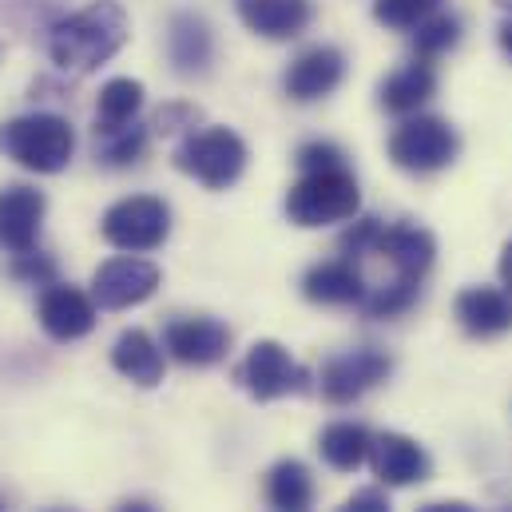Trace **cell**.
Returning a JSON list of instances; mask_svg holds the SVG:
<instances>
[{
    "mask_svg": "<svg viewBox=\"0 0 512 512\" xmlns=\"http://www.w3.org/2000/svg\"><path fill=\"white\" fill-rule=\"evenodd\" d=\"M128 44V12L116 0H92L88 8L48 24V60L64 72L88 76Z\"/></svg>",
    "mask_w": 512,
    "mask_h": 512,
    "instance_id": "1",
    "label": "cell"
},
{
    "mask_svg": "<svg viewBox=\"0 0 512 512\" xmlns=\"http://www.w3.org/2000/svg\"><path fill=\"white\" fill-rule=\"evenodd\" d=\"M0 151L36 175H56L76 155V131L64 116H52V112L20 116L0 124Z\"/></svg>",
    "mask_w": 512,
    "mask_h": 512,
    "instance_id": "2",
    "label": "cell"
},
{
    "mask_svg": "<svg viewBox=\"0 0 512 512\" xmlns=\"http://www.w3.org/2000/svg\"><path fill=\"white\" fill-rule=\"evenodd\" d=\"M362 207L358 179L346 167L334 171H306L290 195H286V215L294 227H330V223H350Z\"/></svg>",
    "mask_w": 512,
    "mask_h": 512,
    "instance_id": "3",
    "label": "cell"
},
{
    "mask_svg": "<svg viewBox=\"0 0 512 512\" xmlns=\"http://www.w3.org/2000/svg\"><path fill=\"white\" fill-rule=\"evenodd\" d=\"M175 167L211 191H227L247 171V143L231 128L187 131L175 147Z\"/></svg>",
    "mask_w": 512,
    "mask_h": 512,
    "instance_id": "4",
    "label": "cell"
},
{
    "mask_svg": "<svg viewBox=\"0 0 512 512\" xmlns=\"http://www.w3.org/2000/svg\"><path fill=\"white\" fill-rule=\"evenodd\" d=\"M457 151H461V135L441 116H405L389 135V159L409 175L445 171L457 159Z\"/></svg>",
    "mask_w": 512,
    "mask_h": 512,
    "instance_id": "5",
    "label": "cell"
},
{
    "mask_svg": "<svg viewBox=\"0 0 512 512\" xmlns=\"http://www.w3.org/2000/svg\"><path fill=\"white\" fill-rule=\"evenodd\" d=\"M100 235L116 251L147 255V251H155V247L167 243V235H171V211L155 195H131V199H120L116 207H108V215L100 223Z\"/></svg>",
    "mask_w": 512,
    "mask_h": 512,
    "instance_id": "6",
    "label": "cell"
},
{
    "mask_svg": "<svg viewBox=\"0 0 512 512\" xmlns=\"http://www.w3.org/2000/svg\"><path fill=\"white\" fill-rule=\"evenodd\" d=\"M235 382L243 385L255 401H278L286 393H310L314 389V374L294 362L278 342L262 338L247 350L243 366L235 370Z\"/></svg>",
    "mask_w": 512,
    "mask_h": 512,
    "instance_id": "7",
    "label": "cell"
},
{
    "mask_svg": "<svg viewBox=\"0 0 512 512\" xmlns=\"http://www.w3.org/2000/svg\"><path fill=\"white\" fill-rule=\"evenodd\" d=\"M393 370L389 354L378 350V346H358V350H346L338 358H330L322 366V378H318V389L330 405H350L358 401L362 393H370L374 385H382Z\"/></svg>",
    "mask_w": 512,
    "mask_h": 512,
    "instance_id": "8",
    "label": "cell"
},
{
    "mask_svg": "<svg viewBox=\"0 0 512 512\" xmlns=\"http://www.w3.org/2000/svg\"><path fill=\"white\" fill-rule=\"evenodd\" d=\"M159 266L139 255L108 258L96 274H92V298L100 310H131L139 302H147L159 290Z\"/></svg>",
    "mask_w": 512,
    "mask_h": 512,
    "instance_id": "9",
    "label": "cell"
},
{
    "mask_svg": "<svg viewBox=\"0 0 512 512\" xmlns=\"http://www.w3.org/2000/svg\"><path fill=\"white\" fill-rule=\"evenodd\" d=\"M163 346L183 366H215L231 350V330L219 318H207V314L175 318V322L163 326Z\"/></svg>",
    "mask_w": 512,
    "mask_h": 512,
    "instance_id": "10",
    "label": "cell"
},
{
    "mask_svg": "<svg viewBox=\"0 0 512 512\" xmlns=\"http://www.w3.org/2000/svg\"><path fill=\"white\" fill-rule=\"evenodd\" d=\"M36 318L44 326L48 338L56 342H76V338H88L96 330V298H88L80 286L72 282H52L44 294H40V306H36Z\"/></svg>",
    "mask_w": 512,
    "mask_h": 512,
    "instance_id": "11",
    "label": "cell"
},
{
    "mask_svg": "<svg viewBox=\"0 0 512 512\" xmlns=\"http://www.w3.org/2000/svg\"><path fill=\"white\" fill-rule=\"evenodd\" d=\"M44 211H48L44 191H36L28 183L4 187L0 191V251H8V255L36 251Z\"/></svg>",
    "mask_w": 512,
    "mask_h": 512,
    "instance_id": "12",
    "label": "cell"
},
{
    "mask_svg": "<svg viewBox=\"0 0 512 512\" xmlns=\"http://www.w3.org/2000/svg\"><path fill=\"white\" fill-rule=\"evenodd\" d=\"M342 80H346V56L334 44H314L302 56H294V64L286 68L282 88H286L290 100L310 104V100L330 96Z\"/></svg>",
    "mask_w": 512,
    "mask_h": 512,
    "instance_id": "13",
    "label": "cell"
},
{
    "mask_svg": "<svg viewBox=\"0 0 512 512\" xmlns=\"http://www.w3.org/2000/svg\"><path fill=\"white\" fill-rule=\"evenodd\" d=\"M370 469H374V477L382 485H389V489L421 485V481L433 477L429 453L413 437H405V433H382V437H374V445H370Z\"/></svg>",
    "mask_w": 512,
    "mask_h": 512,
    "instance_id": "14",
    "label": "cell"
},
{
    "mask_svg": "<svg viewBox=\"0 0 512 512\" xmlns=\"http://www.w3.org/2000/svg\"><path fill=\"white\" fill-rule=\"evenodd\" d=\"M453 314L469 338H501L512 330V294L505 286H465Z\"/></svg>",
    "mask_w": 512,
    "mask_h": 512,
    "instance_id": "15",
    "label": "cell"
},
{
    "mask_svg": "<svg viewBox=\"0 0 512 512\" xmlns=\"http://www.w3.org/2000/svg\"><path fill=\"white\" fill-rule=\"evenodd\" d=\"M374 255H382L397 278H413L421 282L437 258V243L425 227H413V223H397V227H385L382 223V235L374 243Z\"/></svg>",
    "mask_w": 512,
    "mask_h": 512,
    "instance_id": "16",
    "label": "cell"
},
{
    "mask_svg": "<svg viewBox=\"0 0 512 512\" xmlns=\"http://www.w3.org/2000/svg\"><path fill=\"white\" fill-rule=\"evenodd\" d=\"M366 278L354 266V258H330V262H314L302 278V294L318 306H362L366 298Z\"/></svg>",
    "mask_w": 512,
    "mask_h": 512,
    "instance_id": "17",
    "label": "cell"
},
{
    "mask_svg": "<svg viewBox=\"0 0 512 512\" xmlns=\"http://www.w3.org/2000/svg\"><path fill=\"white\" fill-rule=\"evenodd\" d=\"M167 56L179 76H203L215 60V36L211 24L195 12H175L167 28Z\"/></svg>",
    "mask_w": 512,
    "mask_h": 512,
    "instance_id": "18",
    "label": "cell"
},
{
    "mask_svg": "<svg viewBox=\"0 0 512 512\" xmlns=\"http://www.w3.org/2000/svg\"><path fill=\"white\" fill-rule=\"evenodd\" d=\"M310 0H239V20L266 40H294L310 28Z\"/></svg>",
    "mask_w": 512,
    "mask_h": 512,
    "instance_id": "19",
    "label": "cell"
},
{
    "mask_svg": "<svg viewBox=\"0 0 512 512\" xmlns=\"http://www.w3.org/2000/svg\"><path fill=\"white\" fill-rule=\"evenodd\" d=\"M433 96H437V72H433L429 60L401 64L393 76H385L382 92H378L382 108L393 116H417Z\"/></svg>",
    "mask_w": 512,
    "mask_h": 512,
    "instance_id": "20",
    "label": "cell"
},
{
    "mask_svg": "<svg viewBox=\"0 0 512 512\" xmlns=\"http://www.w3.org/2000/svg\"><path fill=\"white\" fill-rule=\"evenodd\" d=\"M112 366L128 378V382L143 385V389H155L167 374V362H163V350L159 342L147 334V330H124L112 346Z\"/></svg>",
    "mask_w": 512,
    "mask_h": 512,
    "instance_id": "21",
    "label": "cell"
},
{
    "mask_svg": "<svg viewBox=\"0 0 512 512\" xmlns=\"http://www.w3.org/2000/svg\"><path fill=\"white\" fill-rule=\"evenodd\" d=\"M370 445H374V433L358 421H334L318 437V453L334 473H354L358 465H366Z\"/></svg>",
    "mask_w": 512,
    "mask_h": 512,
    "instance_id": "22",
    "label": "cell"
},
{
    "mask_svg": "<svg viewBox=\"0 0 512 512\" xmlns=\"http://www.w3.org/2000/svg\"><path fill=\"white\" fill-rule=\"evenodd\" d=\"M266 501L274 512H310L314 509V477L302 461L286 457L266 473Z\"/></svg>",
    "mask_w": 512,
    "mask_h": 512,
    "instance_id": "23",
    "label": "cell"
},
{
    "mask_svg": "<svg viewBox=\"0 0 512 512\" xmlns=\"http://www.w3.org/2000/svg\"><path fill=\"white\" fill-rule=\"evenodd\" d=\"M143 108V84L139 80H108L100 88V100H96V128H124V124H135Z\"/></svg>",
    "mask_w": 512,
    "mask_h": 512,
    "instance_id": "24",
    "label": "cell"
},
{
    "mask_svg": "<svg viewBox=\"0 0 512 512\" xmlns=\"http://www.w3.org/2000/svg\"><path fill=\"white\" fill-rule=\"evenodd\" d=\"M147 151V128L124 124V128H96V155L108 167H128L139 163Z\"/></svg>",
    "mask_w": 512,
    "mask_h": 512,
    "instance_id": "25",
    "label": "cell"
},
{
    "mask_svg": "<svg viewBox=\"0 0 512 512\" xmlns=\"http://www.w3.org/2000/svg\"><path fill=\"white\" fill-rule=\"evenodd\" d=\"M417 294H421V282L393 274V282H382V286L366 290L362 310H366V318H397V314H405L417 302Z\"/></svg>",
    "mask_w": 512,
    "mask_h": 512,
    "instance_id": "26",
    "label": "cell"
},
{
    "mask_svg": "<svg viewBox=\"0 0 512 512\" xmlns=\"http://www.w3.org/2000/svg\"><path fill=\"white\" fill-rule=\"evenodd\" d=\"M457 40H461V20L453 12H437L421 28H413V52H417V60H437L449 48H457Z\"/></svg>",
    "mask_w": 512,
    "mask_h": 512,
    "instance_id": "27",
    "label": "cell"
},
{
    "mask_svg": "<svg viewBox=\"0 0 512 512\" xmlns=\"http://www.w3.org/2000/svg\"><path fill=\"white\" fill-rule=\"evenodd\" d=\"M445 0H374V20L393 32H413L441 12Z\"/></svg>",
    "mask_w": 512,
    "mask_h": 512,
    "instance_id": "28",
    "label": "cell"
},
{
    "mask_svg": "<svg viewBox=\"0 0 512 512\" xmlns=\"http://www.w3.org/2000/svg\"><path fill=\"white\" fill-rule=\"evenodd\" d=\"M8 274L24 286H52L56 282V262L40 251H24V255H12L8 262Z\"/></svg>",
    "mask_w": 512,
    "mask_h": 512,
    "instance_id": "29",
    "label": "cell"
},
{
    "mask_svg": "<svg viewBox=\"0 0 512 512\" xmlns=\"http://www.w3.org/2000/svg\"><path fill=\"white\" fill-rule=\"evenodd\" d=\"M294 163L302 167V175L306 171H334V167H346V151L338 143H330V139H314V143H302L298 147V159Z\"/></svg>",
    "mask_w": 512,
    "mask_h": 512,
    "instance_id": "30",
    "label": "cell"
},
{
    "mask_svg": "<svg viewBox=\"0 0 512 512\" xmlns=\"http://www.w3.org/2000/svg\"><path fill=\"white\" fill-rule=\"evenodd\" d=\"M195 124H199V108H191V104H163L155 112L151 128L159 131V135H179V131H191Z\"/></svg>",
    "mask_w": 512,
    "mask_h": 512,
    "instance_id": "31",
    "label": "cell"
},
{
    "mask_svg": "<svg viewBox=\"0 0 512 512\" xmlns=\"http://www.w3.org/2000/svg\"><path fill=\"white\" fill-rule=\"evenodd\" d=\"M338 512H389V497L382 489H358Z\"/></svg>",
    "mask_w": 512,
    "mask_h": 512,
    "instance_id": "32",
    "label": "cell"
},
{
    "mask_svg": "<svg viewBox=\"0 0 512 512\" xmlns=\"http://www.w3.org/2000/svg\"><path fill=\"white\" fill-rule=\"evenodd\" d=\"M417 512H477L469 501H429V505H421Z\"/></svg>",
    "mask_w": 512,
    "mask_h": 512,
    "instance_id": "33",
    "label": "cell"
},
{
    "mask_svg": "<svg viewBox=\"0 0 512 512\" xmlns=\"http://www.w3.org/2000/svg\"><path fill=\"white\" fill-rule=\"evenodd\" d=\"M497 270H501V286L512 294V239L505 243V251H501V266Z\"/></svg>",
    "mask_w": 512,
    "mask_h": 512,
    "instance_id": "34",
    "label": "cell"
},
{
    "mask_svg": "<svg viewBox=\"0 0 512 512\" xmlns=\"http://www.w3.org/2000/svg\"><path fill=\"white\" fill-rule=\"evenodd\" d=\"M497 36H501V48L512 56V16L509 20H501V32H497Z\"/></svg>",
    "mask_w": 512,
    "mask_h": 512,
    "instance_id": "35",
    "label": "cell"
},
{
    "mask_svg": "<svg viewBox=\"0 0 512 512\" xmlns=\"http://www.w3.org/2000/svg\"><path fill=\"white\" fill-rule=\"evenodd\" d=\"M116 512H159L155 505H147V501H124Z\"/></svg>",
    "mask_w": 512,
    "mask_h": 512,
    "instance_id": "36",
    "label": "cell"
},
{
    "mask_svg": "<svg viewBox=\"0 0 512 512\" xmlns=\"http://www.w3.org/2000/svg\"><path fill=\"white\" fill-rule=\"evenodd\" d=\"M497 4H505V8H512V0H497Z\"/></svg>",
    "mask_w": 512,
    "mask_h": 512,
    "instance_id": "37",
    "label": "cell"
},
{
    "mask_svg": "<svg viewBox=\"0 0 512 512\" xmlns=\"http://www.w3.org/2000/svg\"><path fill=\"white\" fill-rule=\"evenodd\" d=\"M52 512H68V509H52Z\"/></svg>",
    "mask_w": 512,
    "mask_h": 512,
    "instance_id": "38",
    "label": "cell"
},
{
    "mask_svg": "<svg viewBox=\"0 0 512 512\" xmlns=\"http://www.w3.org/2000/svg\"><path fill=\"white\" fill-rule=\"evenodd\" d=\"M0 512H4V501H0Z\"/></svg>",
    "mask_w": 512,
    "mask_h": 512,
    "instance_id": "39",
    "label": "cell"
}]
</instances>
